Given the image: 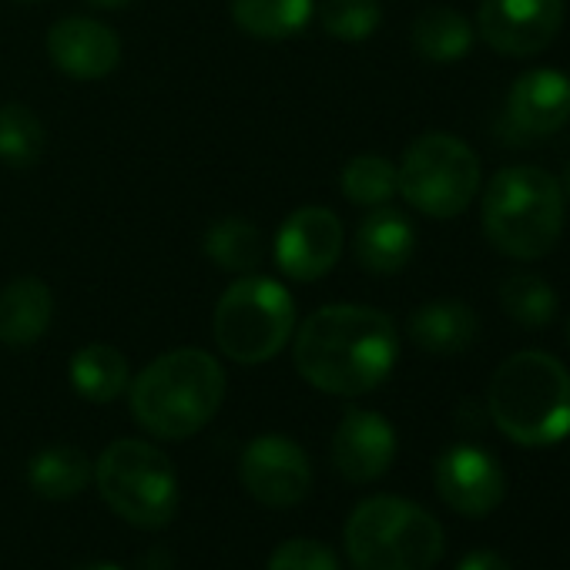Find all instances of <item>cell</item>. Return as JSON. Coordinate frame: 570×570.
Returning <instances> with one entry per match:
<instances>
[{
    "label": "cell",
    "mask_w": 570,
    "mask_h": 570,
    "mask_svg": "<svg viewBox=\"0 0 570 570\" xmlns=\"http://www.w3.org/2000/svg\"><path fill=\"white\" fill-rule=\"evenodd\" d=\"M299 376L330 396H366L400 360L396 323L370 306H323L296 333Z\"/></svg>",
    "instance_id": "1"
},
{
    "label": "cell",
    "mask_w": 570,
    "mask_h": 570,
    "mask_svg": "<svg viewBox=\"0 0 570 570\" xmlns=\"http://www.w3.org/2000/svg\"><path fill=\"white\" fill-rule=\"evenodd\" d=\"M487 416L520 446H550L570 436V373L540 350L503 360L487 390Z\"/></svg>",
    "instance_id": "2"
},
{
    "label": "cell",
    "mask_w": 570,
    "mask_h": 570,
    "mask_svg": "<svg viewBox=\"0 0 570 570\" xmlns=\"http://www.w3.org/2000/svg\"><path fill=\"white\" fill-rule=\"evenodd\" d=\"M225 400V373L205 350H171L131 383V416L158 440H185L208 426Z\"/></svg>",
    "instance_id": "3"
},
{
    "label": "cell",
    "mask_w": 570,
    "mask_h": 570,
    "mask_svg": "<svg viewBox=\"0 0 570 570\" xmlns=\"http://www.w3.org/2000/svg\"><path fill=\"white\" fill-rule=\"evenodd\" d=\"M563 188L537 165L500 168L483 191L480 218L490 245L517 262H537L550 255L563 232Z\"/></svg>",
    "instance_id": "4"
},
{
    "label": "cell",
    "mask_w": 570,
    "mask_h": 570,
    "mask_svg": "<svg viewBox=\"0 0 570 570\" xmlns=\"http://www.w3.org/2000/svg\"><path fill=\"white\" fill-rule=\"evenodd\" d=\"M443 547L440 520L393 493L363 500L346 520V553L356 570H430Z\"/></svg>",
    "instance_id": "5"
},
{
    "label": "cell",
    "mask_w": 570,
    "mask_h": 570,
    "mask_svg": "<svg viewBox=\"0 0 570 570\" xmlns=\"http://www.w3.org/2000/svg\"><path fill=\"white\" fill-rule=\"evenodd\" d=\"M212 336L232 363H268L296 336V303L275 278L238 275L215 306Z\"/></svg>",
    "instance_id": "6"
},
{
    "label": "cell",
    "mask_w": 570,
    "mask_h": 570,
    "mask_svg": "<svg viewBox=\"0 0 570 570\" xmlns=\"http://www.w3.org/2000/svg\"><path fill=\"white\" fill-rule=\"evenodd\" d=\"M101 500L131 527L158 530L178 510V476L171 460L145 440H115L95 463Z\"/></svg>",
    "instance_id": "7"
},
{
    "label": "cell",
    "mask_w": 570,
    "mask_h": 570,
    "mask_svg": "<svg viewBox=\"0 0 570 570\" xmlns=\"http://www.w3.org/2000/svg\"><path fill=\"white\" fill-rule=\"evenodd\" d=\"M480 191L476 151L446 131L420 135L396 165V195L426 218H456Z\"/></svg>",
    "instance_id": "8"
},
{
    "label": "cell",
    "mask_w": 570,
    "mask_h": 570,
    "mask_svg": "<svg viewBox=\"0 0 570 570\" xmlns=\"http://www.w3.org/2000/svg\"><path fill=\"white\" fill-rule=\"evenodd\" d=\"M238 480L252 500L262 507L289 510L303 503L313 490V463L309 453L282 433L255 436L238 460Z\"/></svg>",
    "instance_id": "9"
},
{
    "label": "cell",
    "mask_w": 570,
    "mask_h": 570,
    "mask_svg": "<svg viewBox=\"0 0 570 570\" xmlns=\"http://www.w3.org/2000/svg\"><path fill=\"white\" fill-rule=\"evenodd\" d=\"M563 24V0H480L476 35L503 58L547 51Z\"/></svg>",
    "instance_id": "10"
},
{
    "label": "cell",
    "mask_w": 570,
    "mask_h": 570,
    "mask_svg": "<svg viewBox=\"0 0 570 570\" xmlns=\"http://www.w3.org/2000/svg\"><path fill=\"white\" fill-rule=\"evenodd\" d=\"M346 245V228L323 205L296 208L275 235V265L296 282H320L333 272Z\"/></svg>",
    "instance_id": "11"
},
{
    "label": "cell",
    "mask_w": 570,
    "mask_h": 570,
    "mask_svg": "<svg viewBox=\"0 0 570 570\" xmlns=\"http://www.w3.org/2000/svg\"><path fill=\"white\" fill-rule=\"evenodd\" d=\"M440 500L463 517H487L507 493L503 466L473 443H456L440 453L433 466Z\"/></svg>",
    "instance_id": "12"
},
{
    "label": "cell",
    "mask_w": 570,
    "mask_h": 570,
    "mask_svg": "<svg viewBox=\"0 0 570 570\" xmlns=\"http://www.w3.org/2000/svg\"><path fill=\"white\" fill-rule=\"evenodd\" d=\"M570 121V75L557 68H533L520 75L507 95L503 128L523 141L550 138Z\"/></svg>",
    "instance_id": "13"
},
{
    "label": "cell",
    "mask_w": 570,
    "mask_h": 570,
    "mask_svg": "<svg viewBox=\"0 0 570 570\" xmlns=\"http://www.w3.org/2000/svg\"><path fill=\"white\" fill-rule=\"evenodd\" d=\"M396 460V430L376 410H350L333 433V463L350 483L380 480Z\"/></svg>",
    "instance_id": "14"
},
{
    "label": "cell",
    "mask_w": 570,
    "mask_h": 570,
    "mask_svg": "<svg viewBox=\"0 0 570 570\" xmlns=\"http://www.w3.org/2000/svg\"><path fill=\"white\" fill-rule=\"evenodd\" d=\"M48 58L75 81H101L121 65V41L101 21L65 18L48 31Z\"/></svg>",
    "instance_id": "15"
},
{
    "label": "cell",
    "mask_w": 570,
    "mask_h": 570,
    "mask_svg": "<svg viewBox=\"0 0 570 570\" xmlns=\"http://www.w3.org/2000/svg\"><path fill=\"white\" fill-rule=\"evenodd\" d=\"M416 248V228L413 222L396 212V208H373L353 235V252L356 262L370 272V275H396L410 265Z\"/></svg>",
    "instance_id": "16"
},
{
    "label": "cell",
    "mask_w": 570,
    "mask_h": 570,
    "mask_svg": "<svg viewBox=\"0 0 570 570\" xmlns=\"http://www.w3.org/2000/svg\"><path fill=\"white\" fill-rule=\"evenodd\" d=\"M55 320V293L48 282L21 275L0 289V343L11 350L35 346Z\"/></svg>",
    "instance_id": "17"
},
{
    "label": "cell",
    "mask_w": 570,
    "mask_h": 570,
    "mask_svg": "<svg viewBox=\"0 0 570 570\" xmlns=\"http://www.w3.org/2000/svg\"><path fill=\"white\" fill-rule=\"evenodd\" d=\"M413 346L430 356H460L480 336V316L460 299H433L410 316Z\"/></svg>",
    "instance_id": "18"
},
{
    "label": "cell",
    "mask_w": 570,
    "mask_h": 570,
    "mask_svg": "<svg viewBox=\"0 0 570 570\" xmlns=\"http://www.w3.org/2000/svg\"><path fill=\"white\" fill-rule=\"evenodd\" d=\"M410 45L426 65H456L473 48V24L453 8H426L413 21Z\"/></svg>",
    "instance_id": "19"
},
{
    "label": "cell",
    "mask_w": 570,
    "mask_h": 570,
    "mask_svg": "<svg viewBox=\"0 0 570 570\" xmlns=\"http://www.w3.org/2000/svg\"><path fill=\"white\" fill-rule=\"evenodd\" d=\"M95 480V466L85 456V450L58 443L45 446L28 463V483L45 500H71Z\"/></svg>",
    "instance_id": "20"
},
{
    "label": "cell",
    "mask_w": 570,
    "mask_h": 570,
    "mask_svg": "<svg viewBox=\"0 0 570 570\" xmlns=\"http://www.w3.org/2000/svg\"><path fill=\"white\" fill-rule=\"evenodd\" d=\"M131 370L121 350L105 346V343H91L85 350L75 353L71 360V386L81 400L88 403H111L128 390Z\"/></svg>",
    "instance_id": "21"
},
{
    "label": "cell",
    "mask_w": 570,
    "mask_h": 570,
    "mask_svg": "<svg viewBox=\"0 0 570 570\" xmlns=\"http://www.w3.org/2000/svg\"><path fill=\"white\" fill-rule=\"evenodd\" d=\"M316 11V0H232V21L262 41L299 35Z\"/></svg>",
    "instance_id": "22"
},
{
    "label": "cell",
    "mask_w": 570,
    "mask_h": 570,
    "mask_svg": "<svg viewBox=\"0 0 570 570\" xmlns=\"http://www.w3.org/2000/svg\"><path fill=\"white\" fill-rule=\"evenodd\" d=\"M500 306L520 330H543L557 316V293L553 285L537 272H510L500 282Z\"/></svg>",
    "instance_id": "23"
},
{
    "label": "cell",
    "mask_w": 570,
    "mask_h": 570,
    "mask_svg": "<svg viewBox=\"0 0 570 570\" xmlns=\"http://www.w3.org/2000/svg\"><path fill=\"white\" fill-rule=\"evenodd\" d=\"M205 255L235 275H248L258 268L262 255H265V238L262 232L248 222V218H222L208 228L205 235Z\"/></svg>",
    "instance_id": "24"
},
{
    "label": "cell",
    "mask_w": 570,
    "mask_h": 570,
    "mask_svg": "<svg viewBox=\"0 0 570 570\" xmlns=\"http://www.w3.org/2000/svg\"><path fill=\"white\" fill-rule=\"evenodd\" d=\"M48 148L45 121L35 115V108L21 101L0 105V161L11 168H35Z\"/></svg>",
    "instance_id": "25"
},
{
    "label": "cell",
    "mask_w": 570,
    "mask_h": 570,
    "mask_svg": "<svg viewBox=\"0 0 570 570\" xmlns=\"http://www.w3.org/2000/svg\"><path fill=\"white\" fill-rule=\"evenodd\" d=\"M340 185L353 205L380 208L396 195V165L383 155H356L346 161Z\"/></svg>",
    "instance_id": "26"
},
{
    "label": "cell",
    "mask_w": 570,
    "mask_h": 570,
    "mask_svg": "<svg viewBox=\"0 0 570 570\" xmlns=\"http://www.w3.org/2000/svg\"><path fill=\"white\" fill-rule=\"evenodd\" d=\"M323 31L336 41L360 45L373 38L383 24V4L380 0H326L320 11Z\"/></svg>",
    "instance_id": "27"
},
{
    "label": "cell",
    "mask_w": 570,
    "mask_h": 570,
    "mask_svg": "<svg viewBox=\"0 0 570 570\" xmlns=\"http://www.w3.org/2000/svg\"><path fill=\"white\" fill-rule=\"evenodd\" d=\"M265 570H343V567H340V557L333 547H326L320 540L296 537V540H285L272 550Z\"/></svg>",
    "instance_id": "28"
},
{
    "label": "cell",
    "mask_w": 570,
    "mask_h": 570,
    "mask_svg": "<svg viewBox=\"0 0 570 570\" xmlns=\"http://www.w3.org/2000/svg\"><path fill=\"white\" fill-rule=\"evenodd\" d=\"M456 570H510V563H507L497 550L480 547V550H470V553L456 563Z\"/></svg>",
    "instance_id": "29"
},
{
    "label": "cell",
    "mask_w": 570,
    "mask_h": 570,
    "mask_svg": "<svg viewBox=\"0 0 570 570\" xmlns=\"http://www.w3.org/2000/svg\"><path fill=\"white\" fill-rule=\"evenodd\" d=\"M88 8H98V11H121V8H128L131 0H85Z\"/></svg>",
    "instance_id": "30"
},
{
    "label": "cell",
    "mask_w": 570,
    "mask_h": 570,
    "mask_svg": "<svg viewBox=\"0 0 570 570\" xmlns=\"http://www.w3.org/2000/svg\"><path fill=\"white\" fill-rule=\"evenodd\" d=\"M75 570H125L118 563H85V567H75Z\"/></svg>",
    "instance_id": "31"
},
{
    "label": "cell",
    "mask_w": 570,
    "mask_h": 570,
    "mask_svg": "<svg viewBox=\"0 0 570 570\" xmlns=\"http://www.w3.org/2000/svg\"><path fill=\"white\" fill-rule=\"evenodd\" d=\"M560 188H563V195H570V161H567V168H563V185H560Z\"/></svg>",
    "instance_id": "32"
},
{
    "label": "cell",
    "mask_w": 570,
    "mask_h": 570,
    "mask_svg": "<svg viewBox=\"0 0 570 570\" xmlns=\"http://www.w3.org/2000/svg\"><path fill=\"white\" fill-rule=\"evenodd\" d=\"M567 346H570V323H567Z\"/></svg>",
    "instance_id": "33"
},
{
    "label": "cell",
    "mask_w": 570,
    "mask_h": 570,
    "mask_svg": "<svg viewBox=\"0 0 570 570\" xmlns=\"http://www.w3.org/2000/svg\"><path fill=\"white\" fill-rule=\"evenodd\" d=\"M21 4H38V0H21Z\"/></svg>",
    "instance_id": "34"
}]
</instances>
